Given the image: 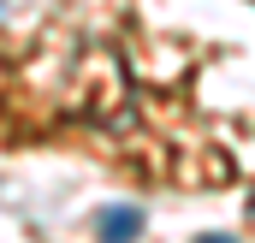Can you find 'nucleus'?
<instances>
[{
  "label": "nucleus",
  "mask_w": 255,
  "mask_h": 243,
  "mask_svg": "<svg viewBox=\"0 0 255 243\" xmlns=\"http://www.w3.org/2000/svg\"><path fill=\"white\" fill-rule=\"evenodd\" d=\"M136 232H142V208H101V220H95V238L101 243H136Z\"/></svg>",
  "instance_id": "nucleus-1"
},
{
  "label": "nucleus",
  "mask_w": 255,
  "mask_h": 243,
  "mask_svg": "<svg viewBox=\"0 0 255 243\" xmlns=\"http://www.w3.org/2000/svg\"><path fill=\"white\" fill-rule=\"evenodd\" d=\"M196 243H238V238H226V232H208V238H196Z\"/></svg>",
  "instance_id": "nucleus-2"
}]
</instances>
